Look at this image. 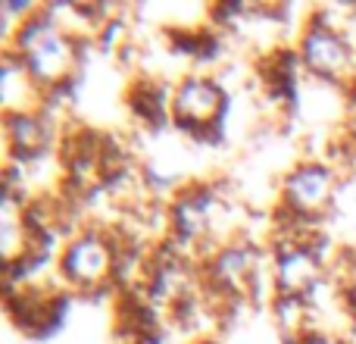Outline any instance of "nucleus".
Masks as SVG:
<instances>
[{"label": "nucleus", "instance_id": "obj_1", "mask_svg": "<svg viewBox=\"0 0 356 344\" xmlns=\"http://www.w3.org/2000/svg\"><path fill=\"white\" fill-rule=\"evenodd\" d=\"M88 44L91 41L69 35L41 3L29 19H22L16 25V31L3 44V50H13L19 56V63L29 69V75L38 81V88L44 94H50L81 75Z\"/></svg>", "mask_w": 356, "mask_h": 344}, {"label": "nucleus", "instance_id": "obj_2", "mask_svg": "<svg viewBox=\"0 0 356 344\" xmlns=\"http://www.w3.org/2000/svg\"><path fill=\"white\" fill-rule=\"evenodd\" d=\"M122 238L106 226H81L66 235L56 257V285L72 297L104 295L116 285Z\"/></svg>", "mask_w": 356, "mask_h": 344}, {"label": "nucleus", "instance_id": "obj_3", "mask_svg": "<svg viewBox=\"0 0 356 344\" xmlns=\"http://www.w3.org/2000/svg\"><path fill=\"white\" fill-rule=\"evenodd\" d=\"M228 207L219 185L213 182H191L175 188L172 201L166 203V228L178 251H200V263L225 244L232 235L222 232V222L228 226Z\"/></svg>", "mask_w": 356, "mask_h": 344}, {"label": "nucleus", "instance_id": "obj_4", "mask_svg": "<svg viewBox=\"0 0 356 344\" xmlns=\"http://www.w3.org/2000/svg\"><path fill=\"white\" fill-rule=\"evenodd\" d=\"M200 276L203 291L222 304L253 297L263 282L272 288V263L266 260V251L244 235H234L216 247L200 263Z\"/></svg>", "mask_w": 356, "mask_h": 344}, {"label": "nucleus", "instance_id": "obj_5", "mask_svg": "<svg viewBox=\"0 0 356 344\" xmlns=\"http://www.w3.org/2000/svg\"><path fill=\"white\" fill-rule=\"evenodd\" d=\"M228 97L225 85L209 72H184L172 85V125L184 135H191L200 144H219L225 138V123L228 116Z\"/></svg>", "mask_w": 356, "mask_h": 344}, {"label": "nucleus", "instance_id": "obj_6", "mask_svg": "<svg viewBox=\"0 0 356 344\" xmlns=\"http://www.w3.org/2000/svg\"><path fill=\"white\" fill-rule=\"evenodd\" d=\"M341 188V172L328 160H300L282 175L278 216L313 228L332 210Z\"/></svg>", "mask_w": 356, "mask_h": 344}, {"label": "nucleus", "instance_id": "obj_7", "mask_svg": "<svg viewBox=\"0 0 356 344\" xmlns=\"http://www.w3.org/2000/svg\"><path fill=\"white\" fill-rule=\"evenodd\" d=\"M297 54H300L303 72L313 79L325 85H356V47L313 13L300 29Z\"/></svg>", "mask_w": 356, "mask_h": 344}, {"label": "nucleus", "instance_id": "obj_8", "mask_svg": "<svg viewBox=\"0 0 356 344\" xmlns=\"http://www.w3.org/2000/svg\"><path fill=\"white\" fill-rule=\"evenodd\" d=\"M272 263V295L313 297L328 279V263L322 253L319 235L309 241H278L269 251Z\"/></svg>", "mask_w": 356, "mask_h": 344}, {"label": "nucleus", "instance_id": "obj_9", "mask_svg": "<svg viewBox=\"0 0 356 344\" xmlns=\"http://www.w3.org/2000/svg\"><path fill=\"white\" fill-rule=\"evenodd\" d=\"M3 148L6 160L56 154V119L44 110L3 113Z\"/></svg>", "mask_w": 356, "mask_h": 344}, {"label": "nucleus", "instance_id": "obj_10", "mask_svg": "<svg viewBox=\"0 0 356 344\" xmlns=\"http://www.w3.org/2000/svg\"><path fill=\"white\" fill-rule=\"evenodd\" d=\"M47 94L38 88V81L29 75V69L19 63L13 50H3L0 56V100L3 113H31L41 110Z\"/></svg>", "mask_w": 356, "mask_h": 344}, {"label": "nucleus", "instance_id": "obj_11", "mask_svg": "<svg viewBox=\"0 0 356 344\" xmlns=\"http://www.w3.org/2000/svg\"><path fill=\"white\" fill-rule=\"evenodd\" d=\"M125 104H129L131 116L138 123L156 125L172 123V113H169V104H172V85H163L160 79H147V75H138L129 85V94H125Z\"/></svg>", "mask_w": 356, "mask_h": 344}, {"label": "nucleus", "instance_id": "obj_12", "mask_svg": "<svg viewBox=\"0 0 356 344\" xmlns=\"http://www.w3.org/2000/svg\"><path fill=\"white\" fill-rule=\"evenodd\" d=\"M125 41H129V31H125L122 16H110L104 25H100L97 38H94V44H97L100 50H119Z\"/></svg>", "mask_w": 356, "mask_h": 344}, {"label": "nucleus", "instance_id": "obj_13", "mask_svg": "<svg viewBox=\"0 0 356 344\" xmlns=\"http://www.w3.org/2000/svg\"><path fill=\"white\" fill-rule=\"evenodd\" d=\"M284 344H350L347 338H341L338 332H332V329H319L313 326L309 332H303L300 338H294V335H284Z\"/></svg>", "mask_w": 356, "mask_h": 344}, {"label": "nucleus", "instance_id": "obj_14", "mask_svg": "<svg viewBox=\"0 0 356 344\" xmlns=\"http://www.w3.org/2000/svg\"><path fill=\"white\" fill-rule=\"evenodd\" d=\"M200 344H213V341H200Z\"/></svg>", "mask_w": 356, "mask_h": 344}]
</instances>
